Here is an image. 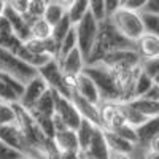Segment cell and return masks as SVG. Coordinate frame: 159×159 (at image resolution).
<instances>
[{
  "instance_id": "cell-38",
  "label": "cell",
  "mask_w": 159,
  "mask_h": 159,
  "mask_svg": "<svg viewBox=\"0 0 159 159\" xmlns=\"http://www.w3.org/2000/svg\"><path fill=\"white\" fill-rule=\"evenodd\" d=\"M147 3H148V0H127V2H126L123 7L142 13V11L145 10V7H147Z\"/></svg>"
},
{
  "instance_id": "cell-26",
  "label": "cell",
  "mask_w": 159,
  "mask_h": 159,
  "mask_svg": "<svg viewBox=\"0 0 159 159\" xmlns=\"http://www.w3.org/2000/svg\"><path fill=\"white\" fill-rule=\"evenodd\" d=\"M30 34L34 38H51L52 37V25L45 21L43 18H37L32 24H30Z\"/></svg>"
},
{
  "instance_id": "cell-15",
  "label": "cell",
  "mask_w": 159,
  "mask_h": 159,
  "mask_svg": "<svg viewBox=\"0 0 159 159\" xmlns=\"http://www.w3.org/2000/svg\"><path fill=\"white\" fill-rule=\"evenodd\" d=\"M135 51L140 59L159 57V37L145 32L135 42Z\"/></svg>"
},
{
  "instance_id": "cell-18",
  "label": "cell",
  "mask_w": 159,
  "mask_h": 159,
  "mask_svg": "<svg viewBox=\"0 0 159 159\" xmlns=\"http://www.w3.org/2000/svg\"><path fill=\"white\" fill-rule=\"evenodd\" d=\"M89 157L92 159H110V148H108V143L105 140V135H103V130L99 127L97 132L94 134V139H92L89 148L84 151Z\"/></svg>"
},
{
  "instance_id": "cell-31",
  "label": "cell",
  "mask_w": 159,
  "mask_h": 159,
  "mask_svg": "<svg viewBox=\"0 0 159 159\" xmlns=\"http://www.w3.org/2000/svg\"><path fill=\"white\" fill-rule=\"evenodd\" d=\"M49 0H29V7H27V13L25 15L30 18H43L45 10L48 7Z\"/></svg>"
},
{
  "instance_id": "cell-48",
  "label": "cell",
  "mask_w": 159,
  "mask_h": 159,
  "mask_svg": "<svg viewBox=\"0 0 159 159\" xmlns=\"http://www.w3.org/2000/svg\"><path fill=\"white\" fill-rule=\"evenodd\" d=\"M153 81H154L156 84H159V73H157V75H156V76L153 78Z\"/></svg>"
},
{
  "instance_id": "cell-25",
  "label": "cell",
  "mask_w": 159,
  "mask_h": 159,
  "mask_svg": "<svg viewBox=\"0 0 159 159\" xmlns=\"http://www.w3.org/2000/svg\"><path fill=\"white\" fill-rule=\"evenodd\" d=\"M121 110H123V115H124V119H126V123L132 127H139L142 126L145 121H147V116H145L143 113H140L135 107H132V105L129 102H121Z\"/></svg>"
},
{
  "instance_id": "cell-37",
  "label": "cell",
  "mask_w": 159,
  "mask_h": 159,
  "mask_svg": "<svg viewBox=\"0 0 159 159\" xmlns=\"http://www.w3.org/2000/svg\"><path fill=\"white\" fill-rule=\"evenodd\" d=\"M8 5L16 10L18 13L24 15V13H27V7H29V0H8Z\"/></svg>"
},
{
  "instance_id": "cell-17",
  "label": "cell",
  "mask_w": 159,
  "mask_h": 159,
  "mask_svg": "<svg viewBox=\"0 0 159 159\" xmlns=\"http://www.w3.org/2000/svg\"><path fill=\"white\" fill-rule=\"evenodd\" d=\"M25 48L29 51L35 52V54H45V56H51V57H57V51H59V46L57 43L54 42V38H34L30 37L27 42H24Z\"/></svg>"
},
{
  "instance_id": "cell-13",
  "label": "cell",
  "mask_w": 159,
  "mask_h": 159,
  "mask_svg": "<svg viewBox=\"0 0 159 159\" xmlns=\"http://www.w3.org/2000/svg\"><path fill=\"white\" fill-rule=\"evenodd\" d=\"M70 99L75 103V107L80 111V115H81L84 119H88V121L94 123V124H97L100 127V110H99V105L89 102L88 99H84L83 96H80L78 92H75L73 89H72Z\"/></svg>"
},
{
  "instance_id": "cell-5",
  "label": "cell",
  "mask_w": 159,
  "mask_h": 159,
  "mask_svg": "<svg viewBox=\"0 0 159 159\" xmlns=\"http://www.w3.org/2000/svg\"><path fill=\"white\" fill-rule=\"evenodd\" d=\"M38 75L42 76L48 88L52 89L54 92L61 96H65V97H70L72 94V83L70 80L64 75V72L61 70V65H59V61L56 57H52L51 61H48L43 67L38 69Z\"/></svg>"
},
{
  "instance_id": "cell-36",
  "label": "cell",
  "mask_w": 159,
  "mask_h": 159,
  "mask_svg": "<svg viewBox=\"0 0 159 159\" xmlns=\"http://www.w3.org/2000/svg\"><path fill=\"white\" fill-rule=\"evenodd\" d=\"M89 10L99 21L107 19V10H105V0H89Z\"/></svg>"
},
{
  "instance_id": "cell-27",
  "label": "cell",
  "mask_w": 159,
  "mask_h": 159,
  "mask_svg": "<svg viewBox=\"0 0 159 159\" xmlns=\"http://www.w3.org/2000/svg\"><path fill=\"white\" fill-rule=\"evenodd\" d=\"M73 27H75V25L72 24V21L69 19L67 15H65L56 25H52V38H54V42L57 43V46H59V43L64 40V37L67 35Z\"/></svg>"
},
{
  "instance_id": "cell-23",
  "label": "cell",
  "mask_w": 159,
  "mask_h": 159,
  "mask_svg": "<svg viewBox=\"0 0 159 159\" xmlns=\"http://www.w3.org/2000/svg\"><path fill=\"white\" fill-rule=\"evenodd\" d=\"M89 0H73L67 7V16L72 21V24H78L88 13H89Z\"/></svg>"
},
{
  "instance_id": "cell-50",
  "label": "cell",
  "mask_w": 159,
  "mask_h": 159,
  "mask_svg": "<svg viewBox=\"0 0 159 159\" xmlns=\"http://www.w3.org/2000/svg\"><path fill=\"white\" fill-rule=\"evenodd\" d=\"M24 159H32V157H24Z\"/></svg>"
},
{
  "instance_id": "cell-35",
  "label": "cell",
  "mask_w": 159,
  "mask_h": 159,
  "mask_svg": "<svg viewBox=\"0 0 159 159\" xmlns=\"http://www.w3.org/2000/svg\"><path fill=\"white\" fill-rule=\"evenodd\" d=\"M140 67L142 70L150 75L151 78H154L159 73V57H153V59H140Z\"/></svg>"
},
{
  "instance_id": "cell-16",
  "label": "cell",
  "mask_w": 159,
  "mask_h": 159,
  "mask_svg": "<svg viewBox=\"0 0 159 159\" xmlns=\"http://www.w3.org/2000/svg\"><path fill=\"white\" fill-rule=\"evenodd\" d=\"M32 116H45V118H52L56 113V97L54 91L49 89L37 100V103L29 110Z\"/></svg>"
},
{
  "instance_id": "cell-47",
  "label": "cell",
  "mask_w": 159,
  "mask_h": 159,
  "mask_svg": "<svg viewBox=\"0 0 159 159\" xmlns=\"http://www.w3.org/2000/svg\"><path fill=\"white\" fill-rule=\"evenodd\" d=\"M57 2H61V3H62V5L65 7V8H67V7H69V5H70L72 2H73V0H57Z\"/></svg>"
},
{
  "instance_id": "cell-42",
  "label": "cell",
  "mask_w": 159,
  "mask_h": 159,
  "mask_svg": "<svg viewBox=\"0 0 159 159\" xmlns=\"http://www.w3.org/2000/svg\"><path fill=\"white\" fill-rule=\"evenodd\" d=\"M83 151H61V159H81Z\"/></svg>"
},
{
  "instance_id": "cell-10",
  "label": "cell",
  "mask_w": 159,
  "mask_h": 159,
  "mask_svg": "<svg viewBox=\"0 0 159 159\" xmlns=\"http://www.w3.org/2000/svg\"><path fill=\"white\" fill-rule=\"evenodd\" d=\"M97 64V62H96ZM100 64L107 67H135L140 65V56L137 54L135 49H116L108 54H105Z\"/></svg>"
},
{
  "instance_id": "cell-34",
  "label": "cell",
  "mask_w": 159,
  "mask_h": 159,
  "mask_svg": "<svg viewBox=\"0 0 159 159\" xmlns=\"http://www.w3.org/2000/svg\"><path fill=\"white\" fill-rule=\"evenodd\" d=\"M113 132H116V134H118V135H121L123 139H126V140H129V142H132V143L139 145L137 129H135V127H132V126H129L127 123H126V124H123V126H119V127H118V129H115Z\"/></svg>"
},
{
  "instance_id": "cell-49",
  "label": "cell",
  "mask_w": 159,
  "mask_h": 159,
  "mask_svg": "<svg viewBox=\"0 0 159 159\" xmlns=\"http://www.w3.org/2000/svg\"><path fill=\"white\" fill-rule=\"evenodd\" d=\"M84 156H86V159H92V157H89V156H88V154H86V153H84Z\"/></svg>"
},
{
  "instance_id": "cell-40",
  "label": "cell",
  "mask_w": 159,
  "mask_h": 159,
  "mask_svg": "<svg viewBox=\"0 0 159 159\" xmlns=\"http://www.w3.org/2000/svg\"><path fill=\"white\" fill-rule=\"evenodd\" d=\"M142 13H153V15H159V0H148L147 7Z\"/></svg>"
},
{
  "instance_id": "cell-9",
  "label": "cell",
  "mask_w": 159,
  "mask_h": 159,
  "mask_svg": "<svg viewBox=\"0 0 159 159\" xmlns=\"http://www.w3.org/2000/svg\"><path fill=\"white\" fill-rule=\"evenodd\" d=\"M46 91H48L46 81L40 75H37V76H34L32 80H29V81L24 84V91H22V94H21L18 102L22 105L24 108L30 110L37 103V100L42 97Z\"/></svg>"
},
{
  "instance_id": "cell-3",
  "label": "cell",
  "mask_w": 159,
  "mask_h": 159,
  "mask_svg": "<svg viewBox=\"0 0 159 159\" xmlns=\"http://www.w3.org/2000/svg\"><path fill=\"white\" fill-rule=\"evenodd\" d=\"M108 19L115 25V29L121 35H124L127 40H130V42H137L147 32L140 11H134V10L126 8V7H121L115 13H111L108 16Z\"/></svg>"
},
{
  "instance_id": "cell-7",
  "label": "cell",
  "mask_w": 159,
  "mask_h": 159,
  "mask_svg": "<svg viewBox=\"0 0 159 159\" xmlns=\"http://www.w3.org/2000/svg\"><path fill=\"white\" fill-rule=\"evenodd\" d=\"M54 97H56V113L54 115L67 127L76 130L78 126L81 124V121H83V116L80 115V111L76 110L75 103L72 102L70 97L61 96V94H57V92H54Z\"/></svg>"
},
{
  "instance_id": "cell-29",
  "label": "cell",
  "mask_w": 159,
  "mask_h": 159,
  "mask_svg": "<svg viewBox=\"0 0 159 159\" xmlns=\"http://www.w3.org/2000/svg\"><path fill=\"white\" fill-rule=\"evenodd\" d=\"M154 84V81H153V78L150 76V75H147L143 70L140 72V75H139V78H137V81H135V89H134V99H137V97H142V96H145L148 92V89L151 88Z\"/></svg>"
},
{
  "instance_id": "cell-12",
  "label": "cell",
  "mask_w": 159,
  "mask_h": 159,
  "mask_svg": "<svg viewBox=\"0 0 159 159\" xmlns=\"http://www.w3.org/2000/svg\"><path fill=\"white\" fill-rule=\"evenodd\" d=\"M72 83V89L75 92H78L80 96H83L84 99H88L89 102L100 105V94L99 89L94 84V81L86 75V73H80L78 76H75L73 80H70Z\"/></svg>"
},
{
  "instance_id": "cell-21",
  "label": "cell",
  "mask_w": 159,
  "mask_h": 159,
  "mask_svg": "<svg viewBox=\"0 0 159 159\" xmlns=\"http://www.w3.org/2000/svg\"><path fill=\"white\" fill-rule=\"evenodd\" d=\"M99 126L88 121V119L83 118L81 124L78 126L76 129V137H78V143H80V148H81V151H86L89 148V145L92 142V139H94V134L97 132Z\"/></svg>"
},
{
  "instance_id": "cell-30",
  "label": "cell",
  "mask_w": 159,
  "mask_h": 159,
  "mask_svg": "<svg viewBox=\"0 0 159 159\" xmlns=\"http://www.w3.org/2000/svg\"><path fill=\"white\" fill-rule=\"evenodd\" d=\"M16 123V111L13 103L0 100V126Z\"/></svg>"
},
{
  "instance_id": "cell-1",
  "label": "cell",
  "mask_w": 159,
  "mask_h": 159,
  "mask_svg": "<svg viewBox=\"0 0 159 159\" xmlns=\"http://www.w3.org/2000/svg\"><path fill=\"white\" fill-rule=\"evenodd\" d=\"M116 49H135V42H130L124 35L119 34L115 29V25L111 24V21L107 18V19L100 21L99 24L97 40H96L94 48H92L86 64L100 62L105 54L116 51Z\"/></svg>"
},
{
  "instance_id": "cell-11",
  "label": "cell",
  "mask_w": 159,
  "mask_h": 159,
  "mask_svg": "<svg viewBox=\"0 0 159 159\" xmlns=\"http://www.w3.org/2000/svg\"><path fill=\"white\" fill-rule=\"evenodd\" d=\"M57 61L61 65V70L69 80H73L80 73H83V70L86 67V59L83 56V52L80 51V48H75L69 54H65L64 57H61Z\"/></svg>"
},
{
  "instance_id": "cell-39",
  "label": "cell",
  "mask_w": 159,
  "mask_h": 159,
  "mask_svg": "<svg viewBox=\"0 0 159 159\" xmlns=\"http://www.w3.org/2000/svg\"><path fill=\"white\" fill-rule=\"evenodd\" d=\"M118 8H121V0H105V10H107V18L115 13Z\"/></svg>"
},
{
  "instance_id": "cell-44",
  "label": "cell",
  "mask_w": 159,
  "mask_h": 159,
  "mask_svg": "<svg viewBox=\"0 0 159 159\" xmlns=\"http://www.w3.org/2000/svg\"><path fill=\"white\" fill-rule=\"evenodd\" d=\"M147 150H150V151H153V153H157V154H159V135H156V137L148 143Z\"/></svg>"
},
{
  "instance_id": "cell-6",
  "label": "cell",
  "mask_w": 159,
  "mask_h": 159,
  "mask_svg": "<svg viewBox=\"0 0 159 159\" xmlns=\"http://www.w3.org/2000/svg\"><path fill=\"white\" fill-rule=\"evenodd\" d=\"M99 24L100 21L89 11L88 15L80 21L78 24H75V32H76V40H78V48L83 52V56L88 62V57L91 54L94 43L97 40V34H99Z\"/></svg>"
},
{
  "instance_id": "cell-19",
  "label": "cell",
  "mask_w": 159,
  "mask_h": 159,
  "mask_svg": "<svg viewBox=\"0 0 159 159\" xmlns=\"http://www.w3.org/2000/svg\"><path fill=\"white\" fill-rule=\"evenodd\" d=\"M103 135H105V140H107V143H108L110 151H113V153L132 154L135 151V148H137L135 143H132V142L123 139L121 135H118L116 132H113V130H103Z\"/></svg>"
},
{
  "instance_id": "cell-28",
  "label": "cell",
  "mask_w": 159,
  "mask_h": 159,
  "mask_svg": "<svg viewBox=\"0 0 159 159\" xmlns=\"http://www.w3.org/2000/svg\"><path fill=\"white\" fill-rule=\"evenodd\" d=\"M75 48H78V40H76V32H75V27L64 37V40L59 43V51H57V57L56 59H61L64 57L65 54H69L70 51H73Z\"/></svg>"
},
{
  "instance_id": "cell-46",
  "label": "cell",
  "mask_w": 159,
  "mask_h": 159,
  "mask_svg": "<svg viewBox=\"0 0 159 159\" xmlns=\"http://www.w3.org/2000/svg\"><path fill=\"white\" fill-rule=\"evenodd\" d=\"M7 7H8V0H0V18L5 15Z\"/></svg>"
},
{
  "instance_id": "cell-43",
  "label": "cell",
  "mask_w": 159,
  "mask_h": 159,
  "mask_svg": "<svg viewBox=\"0 0 159 159\" xmlns=\"http://www.w3.org/2000/svg\"><path fill=\"white\" fill-rule=\"evenodd\" d=\"M8 32H13V29H11L8 19H7L5 16H2V18H0V35L8 34Z\"/></svg>"
},
{
  "instance_id": "cell-41",
  "label": "cell",
  "mask_w": 159,
  "mask_h": 159,
  "mask_svg": "<svg viewBox=\"0 0 159 159\" xmlns=\"http://www.w3.org/2000/svg\"><path fill=\"white\" fill-rule=\"evenodd\" d=\"M142 97H145V99H151V100H159V84H153L150 89H148V92L145 96H142Z\"/></svg>"
},
{
  "instance_id": "cell-33",
  "label": "cell",
  "mask_w": 159,
  "mask_h": 159,
  "mask_svg": "<svg viewBox=\"0 0 159 159\" xmlns=\"http://www.w3.org/2000/svg\"><path fill=\"white\" fill-rule=\"evenodd\" d=\"M0 159H24V154L13 148L7 142L0 140Z\"/></svg>"
},
{
  "instance_id": "cell-8",
  "label": "cell",
  "mask_w": 159,
  "mask_h": 159,
  "mask_svg": "<svg viewBox=\"0 0 159 159\" xmlns=\"http://www.w3.org/2000/svg\"><path fill=\"white\" fill-rule=\"evenodd\" d=\"M100 129L115 130L119 126L126 124V119L121 110V102H100Z\"/></svg>"
},
{
  "instance_id": "cell-32",
  "label": "cell",
  "mask_w": 159,
  "mask_h": 159,
  "mask_svg": "<svg viewBox=\"0 0 159 159\" xmlns=\"http://www.w3.org/2000/svg\"><path fill=\"white\" fill-rule=\"evenodd\" d=\"M145 30L148 34H153L159 37V15H153V13H142Z\"/></svg>"
},
{
  "instance_id": "cell-2",
  "label": "cell",
  "mask_w": 159,
  "mask_h": 159,
  "mask_svg": "<svg viewBox=\"0 0 159 159\" xmlns=\"http://www.w3.org/2000/svg\"><path fill=\"white\" fill-rule=\"evenodd\" d=\"M99 89L100 102H121V92L116 84V80L111 70L100 62L97 64H86L83 70Z\"/></svg>"
},
{
  "instance_id": "cell-24",
  "label": "cell",
  "mask_w": 159,
  "mask_h": 159,
  "mask_svg": "<svg viewBox=\"0 0 159 159\" xmlns=\"http://www.w3.org/2000/svg\"><path fill=\"white\" fill-rule=\"evenodd\" d=\"M65 15H67V8H65L61 2H57V0H49L48 7L45 10L43 19L48 21L51 25H56Z\"/></svg>"
},
{
  "instance_id": "cell-14",
  "label": "cell",
  "mask_w": 159,
  "mask_h": 159,
  "mask_svg": "<svg viewBox=\"0 0 159 159\" xmlns=\"http://www.w3.org/2000/svg\"><path fill=\"white\" fill-rule=\"evenodd\" d=\"M3 16L8 19L13 32H15V34L22 40V42H27V40L32 37V34H30V24L27 22V19H25L24 15L18 13L16 10H13V8L8 5Z\"/></svg>"
},
{
  "instance_id": "cell-4",
  "label": "cell",
  "mask_w": 159,
  "mask_h": 159,
  "mask_svg": "<svg viewBox=\"0 0 159 159\" xmlns=\"http://www.w3.org/2000/svg\"><path fill=\"white\" fill-rule=\"evenodd\" d=\"M0 73H7L13 78L19 80L24 84L38 75V70L32 65L21 61L15 52L0 46Z\"/></svg>"
},
{
  "instance_id": "cell-22",
  "label": "cell",
  "mask_w": 159,
  "mask_h": 159,
  "mask_svg": "<svg viewBox=\"0 0 159 159\" xmlns=\"http://www.w3.org/2000/svg\"><path fill=\"white\" fill-rule=\"evenodd\" d=\"M132 107H135L140 113H143L147 118H154L159 116V100H151V99H145V97H137L129 100Z\"/></svg>"
},
{
  "instance_id": "cell-45",
  "label": "cell",
  "mask_w": 159,
  "mask_h": 159,
  "mask_svg": "<svg viewBox=\"0 0 159 159\" xmlns=\"http://www.w3.org/2000/svg\"><path fill=\"white\" fill-rule=\"evenodd\" d=\"M110 159H134L130 154H121V153H113L110 154Z\"/></svg>"
},
{
  "instance_id": "cell-20",
  "label": "cell",
  "mask_w": 159,
  "mask_h": 159,
  "mask_svg": "<svg viewBox=\"0 0 159 159\" xmlns=\"http://www.w3.org/2000/svg\"><path fill=\"white\" fill-rule=\"evenodd\" d=\"M159 135V116L148 118L142 126L137 127V139H139V147L147 148L148 143Z\"/></svg>"
}]
</instances>
